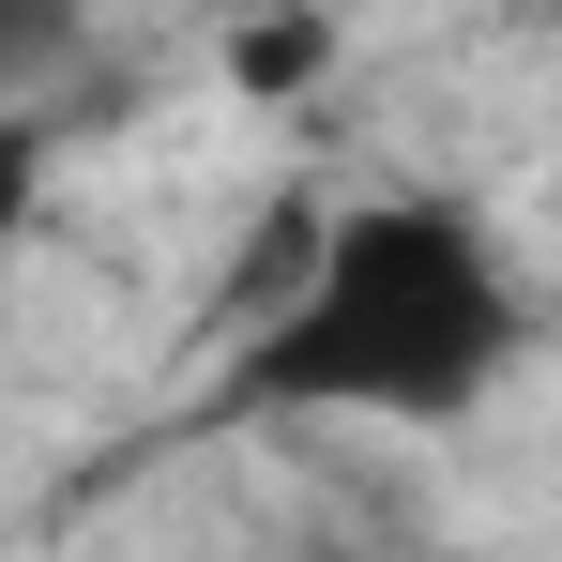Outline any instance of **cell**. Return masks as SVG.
Returning <instances> with one entry per match:
<instances>
[{"mask_svg":"<svg viewBox=\"0 0 562 562\" xmlns=\"http://www.w3.org/2000/svg\"><path fill=\"white\" fill-rule=\"evenodd\" d=\"M532 335L517 259L486 244L471 198H350L319 213L304 274L228 350V411L259 426H457L502 395Z\"/></svg>","mask_w":562,"mask_h":562,"instance_id":"obj_1","label":"cell"},{"mask_svg":"<svg viewBox=\"0 0 562 562\" xmlns=\"http://www.w3.org/2000/svg\"><path fill=\"white\" fill-rule=\"evenodd\" d=\"M532 15H548V31H562V0H532Z\"/></svg>","mask_w":562,"mask_h":562,"instance_id":"obj_5","label":"cell"},{"mask_svg":"<svg viewBox=\"0 0 562 562\" xmlns=\"http://www.w3.org/2000/svg\"><path fill=\"white\" fill-rule=\"evenodd\" d=\"M46 183H61V106H0V244L46 213Z\"/></svg>","mask_w":562,"mask_h":562,"instance_id":"obj_4","label":"cell"},{"mask_svg":"<svg viewBox=\"0 0 562 562\" xmlns=\"http://www.w3.org/2000/svg\"><path fill=\"white\" fill-rule=\"evenodd\" d=\"M92 61V0H0V106H61Z\"/></svg>","mask_w":562,"mask_h":562,"instance_id":"obj_2","label":"cell"},{"mask_svg":"<svg viewBox=\"0 0 562 562\" xmlns=\"http://www.w3.org/2000/svg\"><path fill=\"white\" fill-rule=\"evenodd\" d=\"M319 61H335V15H304V0H289V15H259V31L228 46V92H259V106H289V92H304V77H319Z\"/></svg>","mask_w":562,"mask_h":562,"instance_id":"obj_3","label":"cell"}]
</instances>
